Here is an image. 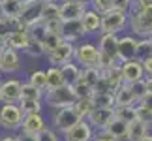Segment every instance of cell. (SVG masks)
<instances>
[{"instance_id": "obj_1", "label": "cell", "mask_w": 152, "mask_h": 141, "mask_svg": "<svg viewBox=\"0 0 152 141\" xmlns=\"http://www.w3.org/2000/svg\"><path fill=\"white\" fill-rule=\"evenodd\" d=\"M73 62L79 68H100V49L96 42L81 40L79 43H75Z\"/></svg>"}, {"instance_id": "obj_2", "label": "cell", "mask_w": 152, "mask_h": 141, "mask_svg": "<svg viewBox=\"0 0 152 141\" xmlns=\"http://www.w3.org/2000/svg\"><path fill=\"white\" fill-rule=\"evenodd\" d=\"M128 26L135 34L137 40L141 38H150L152 36V6L145 10H132Z\"/></svg>"}, {"instance_id": "obj_3", "label": "cell", "mask_w": 152, "mask_h": 141, "mask_svg": "<svg viewBox=\"0 0 152 141\" xmlns=\"http://www.w3.org/2000/svg\"><path fill=\"white\" fill-rule=\"evenodd\" d=\"M23 111L19 104H0V128L8 134H17L23 124Z\"/></svg>"}, {"instance_id": "obj_4", "label": "cell", "mask_w": 152, "mask_h": 141, "mask_svg": "<svg viewBox=\"0 0 152 141\" xmlns=\"http://www.w3.org/2000/svg\"><path fill=\"white\" fill-rule=\"evenodd\" d=\"M75 94L73 89L68 85H62L60 89H55V90H45L43 94V104L51 107L53 111L56 109H64V107H72L75 104Z\"/></svg>"}, {"instance_id": "obj_5", "label": "cell", "mask_w": 152, "mask_h": 141, "mask_svg": "<svg viewBox=\"0 0 152 141\" xmlns=\"http://www.w3.org/2000/svg\"><path fill=\"white\" fill-rule=\"evenodd\" d=\"M128 19H130V13H126V11H120V10L109 11V13H105L102 17L100 34H115V36H118L122 30L128 28Z\"/></svg>"}, {"instance_id": "obj_6", "label": "cell", "mask_w": 152, "mask_h": 141, "mask_svg": "<svg viewBox=\"0 0 152 141\" xmlns=\"http://www.w3.org/2000/svg\"><path fill=\"white\" fill-rule=\"evenodd\" d=\"M51 122H53V130L58 132L62 136L64 132H68L69 128H73L75 124H77V122H79V117L73 113L72 107H64V109L53 111Z\"/></svg>"}, {"instance_id": "obj_7", "label": "cell", "mask_w": 152, "mask_h": 141, "mask_svg": "<svg viewBox=\"0 0 152 141\" xmlns=\"http://www.w3.org/2000/svg\"><path fill=\"white\" fill-rule=\"evenodd\" d=\"M21 85L19 77H8L0 83V104H19L21 100Z\"/></svg>"}, {"instance_id": "obj_8", "label": "cell", "mask_w": 152, "mask_h": 141, "mask_svg": "<svg viewBox=\"0 0 152 141\" xmlns=\"http://www.w3.org/2000/svg\"><path fill=\"white\" fill-rule=\"evenodd\" d=\"M21 68H23V57H21V53H17V51L6 47V49L0 53V73L11 75V73H17Z\"/></svg>"}, {"instance_id": "obj_9", "label": "cell", "mask_w": 152, "mask_h": 141, "mask_svg": "<svg viewBox=\"0 0 152 141\" xmlns=\"http://www.w3.org/2000/svg\"><path fill=\"white\" fill-rule=\"evenodd\" d=\"M73 53H75V45L69 43V42H64V40H62V43L58 45L55 51H51L49 55H47V62H49V66L60 68L62 64L73 60Z\"/></svg>"}, {"instance_id": "obj_10", "label": "cell", "mask_w": 152, "mask_h": 141, "mask_svg": "<svg viewBox=\"0 0 152 141\" xmlns=\"http://www.w3.org/2000/svg\"><path fill=\"white\" fill-rule=\"evenodd\" d=\"M45 128H47L45 117L42 113H32V115H25V117H23V124H21V130L19 132L26 134V136L38 137Z\"/></svg>"}, {"instance_id": "obj_11", "label": "cell", "mask_w": 152, "mask_h": 141, "mask_svg": "<svg viewBox=\"0 0 152 141\" xmlns=\"http://www.w3.org/2000/svg\"><path fill=\"white\" fill-rule=\"evenodd\" d=\"M60 38L64 42H69V43H79L81 40L86 38V34L83 30V25L81 21H62L60 25Z\"/></svg>"}, {"instance_id": "obj_12", "label": "cell", "mask_w": 152, "mask_h": 141, "mask_svg": "<svg viewBox=\"0 0 152 141\" xmlns=\"http://www.w3.org/2000/svg\"><path fill=\"white\" fill-rule=\"evenodd\" d=\"M113 119H115V109H92L86 117V122L94 132H102L107 128V124Z\"/></svg>"}, {"instance_id": "obj_13", "label": "cell", "mask_w": 152, "mask_h": 141, "mask_svg": "<svg viewBox=\"0 0 152 141\" xmlns=\"http://www.w3.org/2000/svg\"><path fill=\"white\" fill-rule=\"evenodd\" d=\"M120 73H122V81H124L126 85H132V83H135V81H143L145 79V72H143L141 60H137V58L122 62Z\"/></svg>"}, {"instance_id": "obj_14", "label": "cell", "mask_w": 152, "mask_h": 141, "mask_svg": "<svg viewBox=\"0 0 152 141\" xmlns=\"http://www.w3.org/2000/svg\"><path fill=\"white\" fill-rule=\"evenodd\" d=\"M92 137H94V130L88 126L86 120H79L73 128H69L60 136L62 141H92Z\"/></svg>"}, {"instance_id": "obj_15", "label": "cell", "mask_w": 152, "mask_h": 141, "mask_svg": "<svg viewBox=\"0 0 152 141\" xmlns=\"http://www.w3.org/2000/svg\"><path fill=\"white\" fill-rule=\"evenodd\" d=\"M118 58L122 62L137 58V38L128 34V36H118Z\"/></svg>"}, {"instance_id": "obj_16", "label": "cell", "mask_w": 152, "mask_h": 141, "mask_svg": "<svg viewBox=\"0 0 152 141\" xmlns=\"http://www.w3.org/2000/svg\"><path fill=\"white\" fill-rule=\"evenodd\" d=\"M42 8H43V0L34 2V4H28V6H23L21 15H19L21 23L26 28L32 26V25H36V23H39V21H42Z\"/></svg>"}, {"instance_id": "obj_17", "label": "cell", "mask_w": 152, "mask_h": 141, "mask_svg": "<svg viewBox=\"0 0 152 141\" xmlns=\"http://www.w3.org/2000/svg\"><path fill=\"white\" fill-rule=\"evenodd\" d=\"M85 11H86V6L62 0L60 2V21H81Z\"/></svg>"}, {"instance_id": "obj_18", "label": "cell", "mask_w": 152, "mask_h": 141, "mask_svg": "<svg viewBox=\"0 0 152 141\" xmlns=\"http://www.w3.org/2000/svg\"><path fill=\"white\" fill-rule=\"evenodd\" d=\"M81 25H83V30L86 36H92V34H100L102 28V15L96 13L92 8H86V11L81 17Z\"/></svg>"}, {"instance_id": "obj_19", "label": "cell", "mask_w": 152, "mask_h": 141, "mask_svg": "<svg viewBox=\"0 0 152 141\" xmlns=\"http://www.w3.org/2000/svg\"><path fill=\"white\" fill-rule=\"evenodd\" d=\"M28 42H30V38H28V32L26 30H21V32H11L8 38H6V47L8 49H13L17 53H23L26 49Z\"/></svg>"}, {"instance_id": "obj_20", "label": "cell", "mask_w": 152, "mask_h": 141, "mask_svg": "<svg viewBox=\"0 0 152 141\" xmlns=\"http://www.w3.org/2000/svg\"><path fill=\"white\" fill-rule=\"evenodd\" d=\"M92 109H115V94L111 92H92Z\"/></svg>"}, {"instance_id": "obj_21", "label": "cell", "mask_w": 152, "mask_h": 141, "mask_svg": "<svg viewBox=\"0 0 152 141\" xmlns=\"http://www.w3.org/2000/svg\"><path fill=\"white\" fill-rule=\"evenodd\" d=\"M60 73H62V79H64V85L73 87L79 81V77H81V68L72 60V62L62 64V66H60Z\"/></svg>"}, {"instance_id": "obj_22", "label": "cell", "mask_w": 152, "mask_h": 141, "mask_svg": "<svg viewBox=\"0 0 152 141\" xmlns=\"http://www.w3.org/2000/svg\"><path fill=\"white\" fill-rule=\"evenodd\" d=\"M105 132H109L116 141H126V137H128V122H124V120H120V119L115 117V119L107 124Z\"/></svg>"}, {"instance_id": "obj_23", "label": "cell", "mask_w": 152, "mask_h": 141, "mask_svg": "<svg viewBox=\"0 0 152 141\" xmlns=\"http://www.w3.org/2000/svg\"><path fill=\"white\" fill-rule=\"evenodd\" d=\"M113 94H115V107H116V105H135L137 104L135 96L132 94L130 87H128L126 83H122Z\"/></svg>"}, {"instance_id": "obj_24", "label": "cell", "mask_w": 152, "mask_h": 141, "mask_svg": "<svg viewBox=\"0 0 152 141\" xmlns=\"http://www.w3.org/2000/svg\"><path fill=\"white\" fill-rule=\"evenodd\" d=\"M147 134H150V128L143 124L141 120H133L128 124V137L126 141H141Z\"/></svg>"}, {"instance_id": "obj_25", "label": "cell", "mask_w": 152, "mask_h": 141, "mask_svg": "<svg viewBox=\"0 0 152 141\" xmlns=\"http://www.w3.org/2000/svg\"><path fill=\"white\" fill-rule=\"evenodd\" d=\"M45 79H47V90L60 89V87L64 85L60 68H56V66H49L47 70H45Z\"/></svg>"}, {"instance_id": "obj_26", "label": "cell", "mask_w": 152, "mask_h": 141, "mask_svg": "<svg viewBox=\"0 0 152 141\" xmlns=\"http://www.w3.org/2000/svg\"><path fill=\"white\" fill-rule=\"evenodd\" d=\"M102 77V70L100 68H81V77L79 81H83L85 85H88L92 90L98 85V81Z\"/></svg>"}, {"instance_id": "obj_27", "label": "cell", "mask_w": 152, "mask_h": 141, "mask_svg": "<svg viewBox=\"0 0 152 141\" xmlns=\"http://www.w3.org/2000/svg\"><path fill=\"white\" fill-rule=\"evenodd\" d=\"M42 21H60V4L58 2H43L42 8Z\"/></svg>"}, {"instance_id": "obj_28", "label": "cell", "mask_w": 152, "mask_h": 141, "mask_svg": "<svg viewBox=\"0 0 152 141\" xmlns=\"http://www.w3.org/2000/svg\"><path fill=\"white\" fill-rule=\"evenodd\" d=\"M43 90L36 89L34 85H30L28 81H23L21 85V100H39V102H43Z\"/></svg>"}, {"instance_id": "obj_29", "label": "cell", "mask_w": 152, "mask_h": 141, "mask_svg": "<svg viewBox=\"0 0 152 141\" xmlns=\"http://www.w3.org/2000/svg\"><path fill=\"white\" fill-rule=\"evenodd\" d=\"M73 113L79 117V120H86L88 113L92 111V104H90V98H81V100H75V104L72 105Z\"/></svg>"}, {"instance_id": "obj_30", "label": "cell", "mask_w": 152, "mask_h": 141, "mask_svg": "<svg viewBox=\"0 0 152 141\" xmlns=\"http://www.w3.org/2000/svg\"><path fill=\"white\" fill-rule=\"evenodd\" d=\"M0 4H2V17L4 19H15V17L21 15L23 6L17 0H6V2H0Z\"/></svg>"}, {"instance_id": "obj_31", "label": "cell", "mask_w": 152, "mask_h": 141, "mask_svg": "<svg viewBox=\"0 0 152 141\" xmlns=\"http://www.w3.org/2000/svg\"><path fill=\"white\" fill-rule=\"evenodd\" d=\"M115 117L124 122H133L137 120V115H135V105H116L115 107Z\"/></svg>"}, {"instance_id": "obj_32", "label": "cell", "mask_w": 152, "mask_h": 141, "mask_svg": "<svg viewBox=\"0 0 152 141\" xmlns=\"http://www.w3.org/2000/svg\"><path fill=\"white\" fill-rule=\"evenodd\" d=\"M19 107L23 111V115L42 113L43 111V102H39V100H19Z\"/></svg>"}, {"instance_id": "obj_33", "label": "cell", "mask_w": 152, "mask_h": 141, "mask_svg": "<svg viewBox=\"0 0 152 141\" xmlns=\"http://www.w3.org/2000/svg\"><path fill=\"white\" fill-rule=\"evenodd\" d=\"M28 83L34 85L36 89L39 90H47V79H45V70H34V72H30V75H28Z\"/></svg>"}, {"instance_id": "obj_34", "label": "cell", "mask_w": 152, "mask_h": 141, "mask_svg": "<svg viewBox=\"0 0 152 141\" xmlns=\"http://www.w3.org/2000/svg\"><path fill=\"white\" fill-rule=\"evenodd\" d=\"M26 32H28V38L36 40V42H39V43H42L43 38L47 36V30H45V23L43 21H39V23H36V25H32V26H28Z\"/></svg>"}, {"instance_id": "obj_35", "label": "cell", "mask_w": 152, "mask_h": 141, "mask_svg": "<svg viewBox=\"0 0 152 141\" xmlns=\"http://www.w3.org/2000/svg\"><path fill=\"white\" fill-rule=\"evenodd\" d=\"M88 8H92L96 13H100L103 17L105 13H109V11L115 10V2H113V0H92Z\"/></svg>"}, {"instance_id": "obj_36", "label": "cell", "mask_w": 152, "mask_h": 141, "mask_svg": "<svg viewBox=\"0 0 152 141\" xmlns=\"http://www.w3.org/2000/svg\"><path fill=\"white\" fill-rule=\"evenodd\" d=\"M147 57H152V40L141 38L137 40V60H143Z\"/></svg>"}, {"instance_id": "obj_37", "label": "cell", "mask_w": 152, "mask_h": 141, "mask_svg": "<svg viewBox=\"0 0 152 141\" xmlns=\"http://www.w3.org/2000/svg\"><path fill=\"white\" fill-rule=\"evenodd\" d=\"M60 43H62V38L58 36V34H47V36L43 38V42H42V47H43L45 57H47L51 51H55Z\"/></svg>"}, {"instance_id": "obj_38", "label": "cell", "mask_w": 152, "mask_h": 141, "mask_svg": "<svg viewBox=\"0 0 152 141\" xmlns=\"http://www.w3.org/2000/svg\"><path fill=\"white\" fill-rule=\"evenodd\" d=\"M135 115H137V120H141L143 124L152 128V111L150 109L143 107L141 104H135Z\"/></svg>"}, {"instance_id": "obj_39", "label": "cell", "mask_w": 152, "mask_h": 141, "mask_svg": "<svg viewBox=\"0 0 152 141\" xmlns=\"http://www.w3.org/2000/svg\"><path fill=\"white\" fill-rule=\"evenodd\" d=\"M23 53H25V55H28L30 58H39V57L45 55L42 43L36 42V40H30V42H28V45H26V49L23 51Z\"/></svg>"}, {"instance_id": "obj_40", "label": "cell", "mask_w": 152, "mask_h": 141, "mask_svg": "<svg viewBox=\"0 0 152 141\" xmlns=\"http://www.w3.org/2000/svg\"><path fill=\"white\" fill-rule=\"evenodd\" d=\"M130 87V90H132V94L135 96V100H137V104L141 102V100L147 96V85H145V79L143 81H135V83H132V85H128Z\"/></svg>"}, {"instance_id": "obj_41", "label": "cell", "mask_w": 152, "mask_h": 141, "mask_svg": "<svg viewBox=\"0 0 152 141\" xmlns=\"http://www.w3.org/2000/svg\"><path fill=\"white\" fill-rule=\"evenodd\" d=\"M72 89H73V94H75V98H77V100H81V98H90L92 92H94L88 85H85L83 81H77Z\"/></svg>"}, {"instance_id": "obj_42", "label": "cell", "mask_w": 152, "mask_h": 141, "mask_svg": "<svg viewBox=\"0 0 152 141\" xmlns=\"http://www.w3.org/2000/svg\"><path fill=\"white\" fill-rule=\"evenodd\" d=\"M38 141H62V139H60V134L55 132L53 128L47 126V128H45V130L38 136Z\"/></svg>"}, {"instance_id": "obj_43", "label": "cell", "mask_w": 152, "mask_h": 141, "mask_svg": "<svg viewBox=\"0 0 152 141\" xmlns=\"http://www.w3.org/2000/svg\"><path fill=\"white\" fill-rule=\"evenodd\" d=\"M113 2H115V10L126 11V13H130V11H132V4H133V0H113Z\"/></svg>"}, {"instance_id": "obj_44", "label": "cell", "mask_w": 152, "mask_h": 141, "mask_svg": "<svg viewBox=\"0 0 152 141\" xmlns=\"http://www.w3.org/2000/svg\"><path fill=\"white\" fill-rule=\"evenodd\" d=\"M141 66H143L145 77H152V57L143 58V60H141Z\"/></svg>"}, {"instance_id": "obj_45", "label": "cell", "mask_w": 152, "mask_h": 141, "mask_svg": "<svg viewBox=\"0 0 152 141\" xmlns=\"http://www.w3.org/2000/svg\"><path fill=\"white\" fill-rule=\"evenodd\" d=\"M92 139H94V141H116L109 132H105V130H102V132H94V137H92Z\"/></svg>"}, {"instance_id": "obj_46", "label": "cell", "mask_w": 152, "mask_h": 141, "mask_svg": "<svg viewBox=\"0 0 152 141\" xmlns=\"http://www.w3.org/2000/svg\"><path fill=\"white\" fill-rule=\"evenodd\" d=\"M10 36V26H8V21L4 19V17H0V38L6 40Z\"/></svg>"}, {"instance_id": "obj_47", "label": "cell", "mask_w": 152, "mask_h": 141, "mask_svg": "<svg viewBox=\"0 0 152 141\" xmlns=\"http://www.w3.org/2000/svg\"><path fill=\"white\" fill-rule=\"evenodd\" d=\"M150 6H152V0H133L132 10H145V8H150Z\"/></svg>"}, {"instance_id": "obj_48", "label": "cell", "mask_w": 152, "mask_h": 141, "mask_svg": "<svg viewBox=\"0 0 152 141\" xmlns=\"http://www.w3.org/2000/svg\"><path fill=\"white\" fill-rule=\"evenodd\" d=\"M139 104H141L143 107H147V109H150V111H152V94H147V96H145Z\"/></svg>"}, {"instance_id": "obj_49", "label": "cell", "mask_w": 152, "mask_h": 141, "mask_svg": "<svg viewBox=\"0 0 152 141\" xmlns=\"http://www.w3.org/2000/svg\"><path fill=\"white\" fill-rule=\"evenodd\" d=\"M17 141H38V137L26 136V134H23V132H17Z\"/></svg>"}, {"instance_id": "obj_50", "label": "cell", "mask_w": 152, "mask_h": 141, "mask_svg": "<svg viewBox=\"0 0 152 141\" xmlns=\"http://www.w3.org/2000/svg\"><path fill=\"white\" fill-rule=\"evenodd\" d=\"M0 141H17V134H4L0 136Z\"/></svg>"}, {"instance_id": "obj_51", "label": "cell", "mask_w": 152, "mask_h": 141, "mask_svg": "<svg viewBox=\"0 0 152 141\" xmlns=\"http://www.w3.org/2000/svg\"><path fill=\"white\" fill-rule=\"evenodd\" d=\"M145 85H147V92L152 94V77H145Z\"/></svg>"}, {"instance_id": "obj_52", "label": "cell", "mask_w": 152, "mask_h": 141, "mask_svg": "<svg viewBox=\"0 0 152 141\" xmlns=\"http://www.w3.org/2000/svg\"><path fill=\"white\" fill-rule=\"evenodd\" d=\"M68 2H77V4H83V6H86V8H88L92 0H68Z\"/></svg>"}, {"instance_id": "obj_53", "label": "cell", "mask_w": 152, "mask_h": 141, "mask_svg": "<svg viewBox=\"0 0 152 141\" xmlns=\"http://www.w3.org/2000/svg\"><path fill=\"white\" fill-rule=\"evenodd\" d=\"M21 6H28V4H34V2H39V0H17Z\"/></svg>"}, {"instance_id": "obj_54", "label": "cell", "mask_w": 152, "mask_h": 141, "mask_svg": "<svg viewBox=\"0 0 152 141\" xmlns=\"http://www.w3.org/2000/svg\"><path fill=\"white\" fill-rule=\"evenodd\" d=\"M6 49V40H2V38H0V53H2Z\"/></svg>"}, {"instance_id": "obj_55", "label": "cell", "mask_w": 152, "mask_h": 141, "mask_svg": "<svg viewBox=\"0 0 152 141\" xmlns=\"http://www.w3.org/2000/svg\"><path fill=\"white\" fill-rule=\"evenodd\" d=\"M141 141H152V134H147V136H145Z\"/></svg>"}, {"instance_id": "obj_56", "label": "cell", "mask_w": 152, "mask_h": 141, "mask_svg": "<svg viewBox=\"0 0 152 141\" xmlns=\"http://www.w3.org/2000/svg\"><path fill=\"white\" fill-rule=\"evenodd\" d=\"M43 2H58V0H43Z\"/></svg>"}, {"instance_id": "obj_57", "label": "cell", "mask_w": 152, "mask_h": 141, "mask_svg": "<svg viewBox=\"0 0 152 141\" xmlns=\"http://www.w3.org/2000/svg\"><path fill=\"white\" fill-rule=\"evenodd\" d=\"M0 17H2V4H0Z\"/></svg>"}, {"instance_id": "obj_58", "label": "cell", "mask_w": 152, "mask_h": 141, "mask_svg": "<svg viewBox=\"0 0 152 141\" xmlns=\"http://www.w3.org/2000/svg\"><path fill=\"white\" fill-rule=\"evenodd\" d=\"M0 2H6V0H0Z\"/></svg>"}, {"instance_id": "obj_59", "label": "cell", "mask_w": 152, "mask_h": 141, "mask_svg": "<svg viewBox=\"0 0 152 141\" xmlns=\"http://www.w3.org/2000/svg\"><path fill=\"white\" fill-rule=\"evenodd\" d=\"M0 83H2V79H0Z\"/></svg>"}, {"instance_id": "obj_60", "label": "cell", "mask_w": 152, "mask_h": 141, "mask_svg": "<svg viewBox=\"0 0 152 141\" xmlns=\"http://www.w3.org/2000/svg\"><path fill=\"white\" fill-rule=\"evenodd\" d=\"M150 40H152V36H150Z\"/></svg>"}, {"instance_id": "obj_61", "label": "cell", "mask_w": 152, "mask_h": 141, "mask_svg": "<svg viewBox=\"0 0 152 141\" xmlns=\"http://www.w3.org/2000/svg\"><path fill=\"white\" fill-rule=\"evenodd\" d=\"M92 141H94V139H92Z\"/></svg>"}]
</instances>
